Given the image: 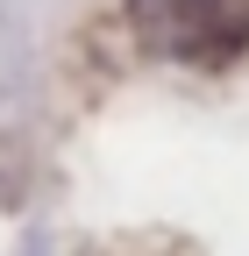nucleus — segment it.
I'll return each mask as SVG.
<instances>
[{
    "label": "nucleus",
    "instance_id": "obj_1",
    "mask_svg": "<svg viewBox=\"0 0 249 256\" xmlns=\"http://www.w3.org/2000/svg\"><path fill=\"white\" fill-rule=\"evenodd\" d=\"M142 28L192 64H228L249 50V0H136Z\"/></svg>",
    "mask_w": 249,
    "mask_h": 256
}]
</instances>
